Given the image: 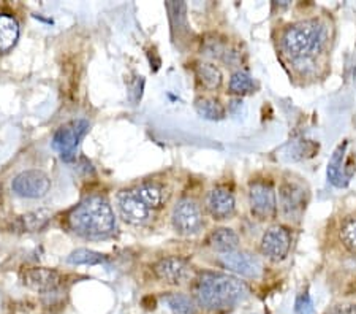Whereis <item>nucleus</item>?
I'll list each match as a JSON object with an SVG mask.
<instances>
[{"mask_svg":"<svg viewBox=\"0 0 356 314\" xmlns=\"http://www.w3.org/2000/svg\"><path fill=\"white\" fill-rule=\"evenodd\" d=\"M19 37V26L15 18L0 15V53H5L15 47Z\"/></svg>","mask_w":356,"mask_h":314,"instance_id":"f3484780","label":"nucleus"},{"mask_svg":"<svg viewBox=\"0 0 356 314\" xmlns=\"http://www.w3.org/2000/svg\"><path fill=\"white\" fill-rule=\"evenodd\" d=\"M326 38H328L326 27L318 21H300L285 29L282 49L291 61L302 64L323 49Z\"/></svg>","mask_w":356,"mask_h":314,"instance_id":"7ed1b4c3","label":"nucleus"},{"mask_svg":"<svg viewBox=\"0 0 356 314\" xmlns=\"http://www.w3.org/2000/svg\"><path fill=\"white\" fill-rule=\"evenodd\" d=\"M154 272H156L159 279L171 285L184 284L192 276L191 265L179 257H166V259L159 260L154 265Z\"/></svg>","mask_w":356,"mask_h":314,"instance_id":"ddd939ff","label":"nucleus"},{"mask_svg":"<svg viewBox=\"0 0 356 314\" xmlns=\"http://www.w3.org/2000/svg\"><path fill=\"white\" fill-rule=\"evenodd\" d=\"M208 244L209 248H212L219 254L233 253V251H238L239 248V237L233 228L220 227L211 232V235L208 238Z\"/></svg>","mask_w":356,"mask_h":314,"instance_id":"dca6fc26","label":"nucleus"},{"mask_svg":"<svg viewBox=\"0 0 356 314\" xmlns=\"http://www.w3.org/2000/svg\"><path fill=\"white\" fill-rule=\"evenodd\" d=\"M166 10L170 13V21L173 31L177 33H186L188 31L187 24V5L184 2H166Z\"/></svg>","mask_w":356,"mask_h":314,"instance_id":"412c9836","label":"nucleus"},{"mask_svg":"<svg viewBox=\"0 0 356 314\" xmlns=\"http://www.w3.org/2000/svg\"><path fill=\"white\" fill-rule=\"evenodd\" d=\"M49 219L48 211H33V213H29L22 216V222H24V227L27 230H40L46 222Z\"/></svg>","mask_w":356,"mask_h":314,"instance_id":"393cba45","label":"nucleus"},{"mask_svg":"<svg viewBox=\"0 0 356 314\" xmlns=\"http://www.w3.org/2000/svg\"><path fill=\"white\" fill-rule=\"evenodd\" d=\"M68 224L74 233L90 240L108 238L116 230V218L111 205L102 196L83 200L68 216Z\"/></svg>","mask_w":356,"mask_h":314,"instance_id":"f03ea898","label":"nucleus"},{"mask_svg":"<svg viewBox=\"0 0 356 314\" xmlns=\"http://www.w3.org/2000/svg\"><path fill=\"white\" fill-rule=\"evenodd\" d=\"M291 246V235L282 226H273L263 233L260 242V251L269 260L280 262L289 256Z\"/></svg>","mask_w":356,"mask_h":314,"instance_id":"9b49d317","label":"nucleus"},{"mask_svg":"<svg viewBox=\"0 0 356 314\" xmlns=\"http://www.w3.org/2000/svg\"><path fill=\"white\" fill-rule=\"evenodd\" d=\"M326 314H356V305L353 304H341L336 305L332 310H330Z\"/></svg>","mask_w":356,"mask_h":314,"instance_id":"cd10ccee","label":"nucleus"},{"mask_svg":"<svg viewBox=\"0 0 356 314\" xmlns=\"http://www.w3.org/2000/svg\"><path fill=\"white\" fill-rule=\"evenodd\" d=\"M249 205L252 214L258 219H271L277 211L274 187L265 181L252 182L249 187Z\"/></svg>","mask_w":356,"mask_h":314,"instance_id":"6e6552de","label":"nucleus"},{"mask_svg":"<svg viewBox=\"0 0 356 314\" xmlns=\"http://www.w3.org/2000/svg\"><path fill=\"white\" fill-rule=\"evenodd\" d=\"M249 297L247 285L222 273H203L193 284L195 304L209 311L233 310Z\"/></svg>","mask_w":356,"mask_h":314,"instance_id":"f257e3e1","label":"nucleus"},{"mask_svg":"<svg viewBox=\"0 0 356 314\" xmlns=\"http://www.w3.org/2000/svg\"><path fill=\"white\" fill-rule=\"evenodd\" d=\"M143 88H145V79H143V77H135L134 81L130 83V99L134 104H138L141 100Z\"/></svg>","mask_w":356,"mask_h":314,"instance_id":"bb28decb","label":"nucleus"},{"mask_svg":"<svg viewBox=\"0 0 356 314\" xmlns=\"http://www.w3.org/2000/svg\"><path fill=\"white\" fill-rule=\"evenodd\" d=\"M11 189L19 197L42 198L51 189V180L43 171L27 170L16 176L11 182Z\"/></svg>","mask_w":356,"mask_h":314,"instance_id":"1a4fd4ad","label":"nucleus"},{"mask_svg":"<svg viewBox=\"0 0 356 314\" xmlns=\"http://www.w3.org/2000/svg\"><path fill=\"white\" fill-rule=\"evenodd\" d=\"M206 208L217 221L229 219L236 211V200L225 187H214L206 196Z\"/></svg>","mask_w":356,"mask_h":314,"instance_id":"4468645a","label":"nucleus"},{"mask_svg":"<svg viewBox=\"0 0 356 314\" xmlns=\"http://www.w3.org/2000/svg\"><path fill=\"white\" fill-rule=\"evenodd\" d=\"M89 123L86 119H74V121L60 125L53 136V148L59 152L62 161L72 162L76 156L78 146L84 135L89 132Z\"/></svg>","mask_w":356,"mask_h":314,"instance_id":"20e7f679","label":"nucleus"},{"mask_svg":"<svg viewBox=\"0 0 356 314\" xmlns=\"http://www.w3.org/2000/svg\"><path fill=\"white\" fill-rule=\"evenodd\" d=\"M219 264L228 272L236 273L239 276L257 279L261 276L263 264L255 254L247 251H233V253L220 254Z\"/></svg>","mask_w":356,"mask_h":314,"instance_id":"9d476101","label":"nucleus"},{"mask_svg":"<svg viewBox=\"0 0 356 314\" xmlns=\"http://www.w3.org/2000/svg\"><path fill=\"white\" fill-rule=\"evenodd\" d=\"M171 222H173L175 230L184 237L197 235L204 226L200 207L191 198H182L176 203L171 214Z\"/></svg>","mask_w":356,"mask_h":314,"instance_id":"423d86ee","label":"nucleus"},{"mask_svg":"<svg viewBox=\"0 0 356 314\" xmlns=\"http://www.w3.org/2000/svg\"><path fill=\"white\" fill-rule=\"evenodd\" d=\"M295 313L296 314H314L315 313L312 297L307 292V290L306 292L298 295L296 304H295Z\"/></svg>","mask_w":356,"mask_h":314,"instance_id":"a878e982","label":"nucleus"},{"mask_svg":"<svg viewBox=\"0 0 356 314\" xmlns=\"http://www.w3.org/2000/svg\"><path fill=\"white\" fill-rule=\"evenodd\" d=\"M118 210L120 218L131 226H145L154 211L147 207L136 189L120 191L118 194Z\"/></svg>","mask_w":356,"mask_h":314,"instance_id":"0eeeda50","label":"nucleus"},{"mask_svg":"<svg viewBox=\"0 0 356 314\" xmlns=\"http://www.w3.org/2000/svg\"><path fill=\"white\" fill-rule=\"evenodd\" d=\"M347 150H348V141H342L339 145L328 162V168H326V176L332 186L336 187H346L352 176L355 173L356 167L350 159H347Z\"/></svg>","mask_w":356,"mask_h":314,"instance_id":"f8f14e48","label":"nucleus"},{"mask_svg":"<svg viewBox=\"0 0 356 314\" xmlns=\"http://www.w3.org/2000/svg\"><path fill=\"white\" fill-rule=\"evenodd\" d=\"M67 262L72 265H100L105 264L106 257L90 249H76L68 256Z\"/></svg>","mask_w":356,"mask_h":314,"instance_id":"5701e85b","label":"nucleus"},{"mask_svg":"<svg viewBox=\"0 0 356 314\" xmlns=\"http://www.w3.org/2000/svg\"><path fill=\"white\" fill-rule=\"evenodd\" d=\"M309 194L301 182L285 180L279 187V205L284 218L291 222H300L307 207Z\"/></svg>","mask_w":356,"mask_h":314,"instance_id":"39448f33","label":"nucleus"},{"mask_svg":"<svg viewBox=\"0 0 356 314\" xmlns=\"http://www.w3.org/2000/svg\"><path fill=\"white\" fill-rule=\"evenodd\" d=\"M229 91L236 95H245L255 91V83L249 73L244 70H236L229 78Z\"/></svg>","mask_w":356,"mask_h":314,"instance_id":"4be33fe9","label":"nucleus"},{"mask_svg":"<svg viewBox=\"0 0 356 314\" xmlns=\"http://www.w3.org/2000/svg\"><path fill=\"white\" fill-rule=\"evenodd\" d=\"M163 300L173 314H197V304L186 294L173 292L166 295Z\"/></svg>","mask_w":356,"mask_h":314,"instance_id":"aec40b11","label":"nucleus"},{"mask_svg":"<svg viewBox=\"0 0 356 314\" xmlns=\"http://www.w3.org/2000/svg\"><path fill=\"white\" fill-rule=\"evenodd\" d=\"M22 283L29 289L35 290V292L49 294L59 288L60 275L56 270H51V268L35 267L29 268L24 275H22Z\"/></svg>","mask_w":356,"mask_h":314,"instance_id":"2eb2a0df","label":"nucleus"},{"mask_svg":"<svg viewBox=\"0 0 356 314\" xmlns=\"http://www.w3.org/2000/svg\"><path fill=\"white\" fill-rule=\"evenodd\" d=\"M195 75L206 89L216 91L222 84V72L211 62H197L195 64Z\"/></svg>","mask_w":356,"mask_h":314,"instance_id":"a211bd4d","label":"nucleus"},{"mask_svg":"<svg viewBox=\"0 0 356 314\" xmlns=\"http://www.w3.org/2000/svg\"><path fill=\"white\" fill-rule=\"evenodd\" d=\"M195 110L203 119L208 121H220L225 118V107H223L219 100L212 99V97H200L195 102Z\"/></svg>","mask_w":356,"mask_h":314,"instance_id":"6ab92c4d","label":"nucleus"},{"mask_svg":"<svg viewBox=\"0 0 356 314\" xmlns=\"http://www.w3.org/2000/svg\"><path fill=\"white\" fill-rule=\"evenodd\" d=\"M341 240L348 249L356 251V214L342 224Z\"/></svg>","mask_w":356,"mask_h":314,"instance_id":"b1692460","label":"nucleus"}]
</instances>
